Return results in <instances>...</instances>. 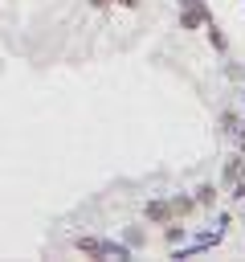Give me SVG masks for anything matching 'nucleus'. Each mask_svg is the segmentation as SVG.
I'll use <instances>...</instances> for the list:
<instances>
[{
    "label": "nucleus",
    "mask_w": 245,
    "mask_h": 262,
    "mask_svg": "<svg viewBox=\"0 0 245 262\" xmlns=\"http://www.w3.org/2000/svg\"><path fill=\"white\" fill-rule=\"evenodd\" d=\"M118 4H122V8H135V4H139V0H118Z\"/></svg>",
    "instance_id": "nucleus-5"
},
{
    "label": "nucleus",
    "mask_w": 245,
    "mask_h": 262,
    "mask_svg": "<svg viewBox=\"0 0 245 262\" xmlns=\"http://www.w3.org/2000/svg\"><path fill=\"white\" fill-rule=\"evenodd\" d=\"M172 209H176V217H184V213L192 209V201H188V196H176V201H172Z\"/></svg>",
    "instance_id": "nucleus-3"
},
{
    "label": "nucleus",
    "mask_w": 245,
    "mask_h": 262,
    "mask_svg": "<svg viewBox=\"0 0 245 262\" xmlns=\"http://www.w3.org/2000/svg\"><path fill=\"white\" fill-rule=\"evenodd\" d=\"M143 217H147V221H155V225H163V221H172V217H176V209H172V201H151V205L143 209Z\"/></svg>",
    "instance_id": "nucleus-2"
},
{
    "label": "nucleus",
    "mask_w": 245,
    "mask_h": 262,
    "mask_svg": "<svg viewBox=\"0 0 245 262\" xmlns=\"http://www.w3.org/2000/svg\"><path fill=\"white\" fill-rule=\"evenodd\" d=\"M78 246V254H90V258H122V250H114V246H106V242H98V237H78L74 242Z\"/></svg>",
    "instance_id": "nucleus-1"
},
{
    "label": "nucleus",
    "mask_w": 245,
    "mask_h": 262,
    "mask_svg": "<svg viewBox=\"0 0 245 262\" xmlns=\"http://www.w3.org/2000/svg\"><path fill=\"white\" fill-rule=\"evenodd\" d=\"M212 196H216V192H212V188H208V184H204V188H200V192H196V201H200V205H208V201H212Z\"/></svg>",
    "instance_id": "nucleus-4"
}]
</instances>
